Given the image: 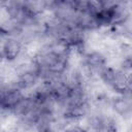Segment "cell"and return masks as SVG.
I'll list each match as a JSON object with an SVG mask.
<instances>
[{"label": "cell", "instance_id": "obj_5", "mask_svg": "<svg viewBox=\"0 0 132 132\" xmlns=\"http://www.w3.org/2000/svg\"><path fill=\"white\" fill-rule=\"evenodd\" d=\"M114 109H117V111L120 112L121 114H126V113L130 112V103L128 101H126L125 99H120V100L116 101Z\"/></svg>", "mask_w": 132, "mask_h": 132}, {"label": "cell", "instance_id": "obj_3", "mask_svg": "<svg viewBox=\"0 0 132 132\" xmlns=\"http://www.w3.org/2000/svg\"><path fill=\"white\" fill-rule=\"evenodd\" d=\"M21 50H22V45L18 40L9 39L4 43L2 47V55L4 58L8 60H13L19 56Z\"/></svg>", "mask_w": 132, "mask_h": 132}, {"label": "cell", "instance_id": "obj_2", "mask_svg": "<svg viewBox=\"0 0 132 132\" xmlns=\"http://www.w3.org/2000/svg\"><path fill=\"white\" fill-rule=\"evenodd\" d=\"M93 132H117V123L110 118H95L92 122Z\"/></svg>", "mask_w": 132, "mask_h": 132}, {"label": "cell", "instance_id": "obj_6", "mask_svg": "<svg viewBox=\"0 0 132 132\" xmlns=\"http://www.w3.org/2000/svg\"><path fill=\"white\" fill-rule=\"evenodd\" d=\"M64 132H86L84 129H81L80 127H70L68 129H66Z\"/></svg>", "mask_w": 132, "mask_h": 132}, {"label": "cell", "instance_id": "obj_1", "mask_svg": "<svg viewBox=\"0 0 132 132\" xmlns=\"http://www.w3.org/2000/svg\"><path fill=\"white\" fill-rule=\"evenodd\" d=\"M39 76H40V69L35 63V65H33L32 67H30L26 70H24L19 75L16 86L20 90L28 89L36 82V80Z\"/></svg>", "mask_w": 132, "mask_h": 132}, {"label": "cell", "instance_id": "obj_4", "mask_svg": "<svg viewBox=\"0 0 132 132\" xmlns=\"http://www.w3.org/2000/svg\"><path fill=\"white\" fill-rule=\"evenodd\" d=\"M86 63L87 65L93 69V70H98L99 72L104 68L106 67L105 66V59L104 57L99 54V53H96V52H93V53H90L87 57H86Z\"/></svg>", "mask_w": 132, "mask_h": 132}]
</instances>
